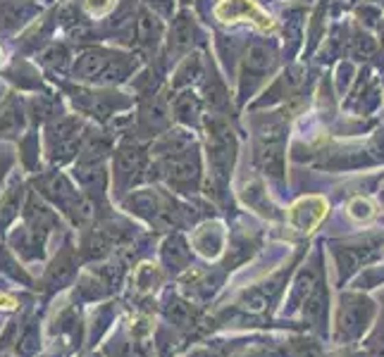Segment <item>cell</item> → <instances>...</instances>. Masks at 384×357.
Returning <instances> with one entry per match:
<instances>
[{
	"label": "cell",
	"instance_id": "cell-1",
	"mask_svg": "<svg viewBox=\"0 0 384 357\" xmlns=\"http://www.w3.org/2000/svg\"><path fill=\"white\" fill-rule=\"evenodd\" d=\"M375 308L368 298L363 295H344L341 308H339L337 317V329L341 338H358L365 331V326L370 324Z\"/></svg>",
	"mask_w": 384,
	"mask_h": 357
},
{
	"label": "cell",
	"instance_id": "cell-2",
	"mask_svg": "<svg viewBox=\"0 0 384 357\" xmlns=\"http://www.w3.org/2000/svg\"><path fill=\"white\" fill-rule=\"evenodd\" d=\"M215 17L222 22H251L261 32H272L274 22L258 8L253 0H219L215 8Z\"/></svg>",
	"mask_w": 384,
	"mask_h": 357
},
{
	"label": "cell",
	"instance_id": "cell-3",
	"mask_svg": "<svg viewBox=\"0 0 384 357\" xmlns=\"http://www.w3.org/2000/svg\"><path fill=\"white\" fill-rule=\"evenodd\" d=\"M325 212H327L325 198H320V195H306V198H301L291 208L289 222H291L293 229L303 231V234H311V231L322 222Z\"/></svg>",
	"mask_w": 384,
	"mask_h": 357
},
{
	"label": "cell",
	"instance_id": "cell-4",
	"mask_svg": "<svg viewBox=\"0 0 384 357\" xmlns=\"http://www.w3.org/2000/svg\"><path fill=\"white\" fill-rule=\"evenodd\" d=\"M256 160H258V164H261V167L265 169L267 174H272V177H282V172H284V155H282V148H279V145L261 143V145H258Z\"/></svg>",
	"mask_w": 384,
	"mask_h": 357
},
{
	"label": "cell",
	"instance_id": "cell-5",
	"mask_svg": "<svg viewBox=\"0 0 384 357\" xmlns=\"http://www.w3.org/2000/svg\"><path fill=\"white\" fill-rule=\"evenodd\" d=\"M196 248L201 250L203 255H208V258H215L219 253V248H222V231H219V226H203L201 231L196 234Z\"/></svg>",
	"mask_w": 384,
	"mask_h": 357
},
{
	"label": "cell",
	"instance_id": "cell-6",
	"mask_svg": "<svg viewBox=\"0 0 384 357\" xmlns=\"http://www.w3.org/2000/svg\"><path fill=\"white\" fill-rule=\"evenodd\" d=\"M325 303H327V293L322 291V286H317V288L306 298V305H303V317H306L308 321H313V324L320 321L322 315H325Z\"/></svg>",
	"mask_w": 384,
	"mask_h": 357
},
{
	"label": "cell",
	"instance_id": "cell-7",
	"mask_svg": "<svg viewBox=\"0 0 384 357\" xmlns=\"http://www.w3.org/2000/svg\"><path fill=\"white\" fill-rule=\"evenodd\" d=\"M272 62H274V58L267 48H263V45H251V48H248L246 67L251 69V72H258V74L267 72V69L272 67Z\"/></svg>",
	"mask_w": 384,
	"mask_h": 357
},
{
	"label": "cell",
	"instance_id": "cell-8",
	"mask_svg": "<svg viewBox=\"0 0 384 357\" xmlns=\"http://www.w3.org/2000/svg\"><path fill=\"white\" fill-rule=\"evenodd\" d=\"M320 286V269L317 267H306L298 274V279H296V298H301V300H306L308 295L313 293V291Z\"/></svg>",
	"mask_w": 384,
	"mask_h": 357
},
{
	"label": "cell",
	"instance_id": "cell-9",
	"mask_svg": "<svg viewBox=\"0 0 384 357\" xmlns=\"http://www.w3.org/2000/svg\"><path fill=\"white\" fill-rule=\"evenodd\" d=\"M139 29H141V41H146V43L156 41L158 32H160V27H158V22L151 17V14H141V22H139Z\"/></svg>",
	"mask_w": 384,
	"mask_h": 357
},
{
	"label": "cell",
	"instance_id": "cell-10",
	"mask_svg": "<svg viewBox=\"0 0 384 357\" xmlns=\"http://www.w3.org/2000/svg\"><path fill=\"white\" fill-rule=\"evenodd\" d=\"M348 214H351L353 219H370V217H372V205H370V200H365V198L351 200V205H348Z\"/></svg>",
	"mask_w": 384,
	"mask_h": 357
},
{
	"label": "cell",
	"instance_id": "cell-11",
	"mask_svg": "<svg viewBox=\"0 0 384 357\" xmlns=\"http://www.w3.org/2000/svg\"><path fill=\"white\" fill-rule=\"evenodd\" d=\"M353 53L356 55H370V53H375V41H372L370 36H365V34H358L356 38H353Z\"/></svg>",
	"mask_w": 384,
	"mask_h": 357
},
{
	"label": "cell",
	"instance_id": "cell-12",
	"mask_svg": "<svg viewBox=\"0 0 384 357\" xmlns=\"http://www.w3.org/2000/svg\"><path fill=\"white\" fill-rule=\"evenodd\" d=\"M191 38V24L187 22V17H182L174 27V45H187Z\"/></svg>",
	"mask_w": 384,
	"mask_h": 357
},
{
	"label": "cell",
	"instance_id": "cell-13",
	"mask_svg": "<svg viewBox=\"0 0 384 357\" xmlns=\"http://www.w3.org/2000/svg\"><path fill=\"white\" fill-rule=\"evenodd\" d=\"M177 112L182 114L184 119H191L193 112H196V103H193L191 95H184V98L177 100Z\"/></svg>",
	"mask_w": 384,
	"mask_h": 357
},
{
	"label": "cell",
	"instance_id": "cell-14",
	"mask_svg": "<svg viewBox=\"0 0 384 357\" xmlns=\"http://www.w3.org/2000/svg\"><path fill=\"white\" fill-rule=\"evenodd\" d=\"M110 5H112V0H86V10L91 14H103L110 10Z\"/></svg>",
	"mask_w": 384,
	"mask_h": 357
},
{
	"label": "cell",
	"instance_id": "cell-15",
	"mask_svg": "<svg viewBox=\"0 0 384 357\" xmlns=\"http://www.w3.org/2000/svg\"><path fill=\"white\" fill-rule=\"evenodd\" d=\"M370 350H372V357H384V329L377 331V336L372 338Z\"/></svg>",
	"mask_w": 384,
	"mask_h": 357
},
{
	"label": "cell",
	"instance_id": "cell-16",
	"mask_svg": "<svg viewBox=\"0 0 384 357\" xmlns=\"http://www.w3.org/2000/svg\"><path fill=\"white\" fill-rule=\"evenodd\" d=\"M298 357H320V350H317V345H313V343H301Z\"/></svg>",
	"mask_w": 384,
	"mask_h": 357
},
{
	"label": "cell",
	"instance_id": "cell-17",
	"mask_svg": "<svg viewBox=\"0 0 384 357\" xmlns=\"http://www.w3.org/2000/svg\"><path fill=\"white\" fill-rule=\"evenodd\" d=\"M156 8H160V10H169V0H151Z\"/></svg>",
	"mask_w": 384,
	"mask_h": 357
},
{
	"label": "cell",
	"instance_id": "cell-18",
	"mask_svg": "<svg viewBox=\"0 0 384 357\" xmlns=\"http://www.w3.org/2000/svg\"><path fill=\"white\" fill-rule=\"evenodd\" d=\"M380 198L384 200V186H382V190H380Z\"/></svg>",
	"mask_w": 384,
	"mask_h": 357
},
{
	"label": "cell",
	"instance_id": "cell-19",
	"mask_svg": "<svg viewBox=\"0 0 384 357\" xmlns=\"http://www.w3.org/2000/svg\"><path fill=\"white\" fill-rule=\"evenodd\" d=\"M0 58H3V53H0Z\"/></svg>",
	"mask_w": 384,
	"mask_h": 357
}]
</instances>
